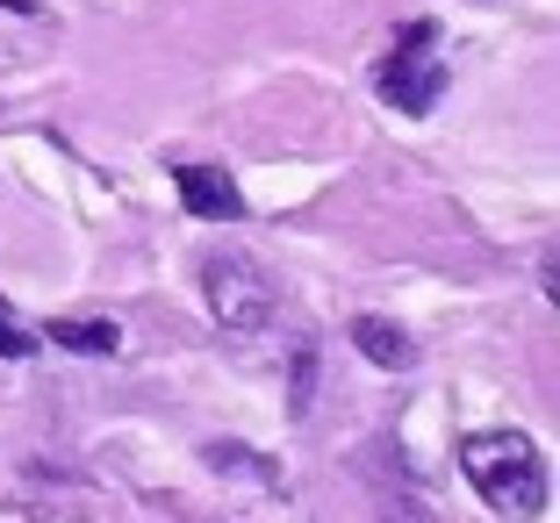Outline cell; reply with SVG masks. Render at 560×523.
<instances>
[{"label":"cell","instance_id":"cell-1","mask_svg":"<svg viewBox=\"0 0 560 523\" xmlns=\"http://www.w3.org/2000/svg\"><path fill=\"white\" fill-rule=\"evenodd\" d=\"M460 466L475 480V495L495 509V516H539L546 502V466H539V444L525 430H467L460 438Z\"/></svg>","mask_w":560,"mask_h":523},{"label":"cell","instance_id":"cell-2","mask_svg":"<svg viewBox=\"0 0 560 523\" xmlns=\"http://www.w3.org/2000/svg\"><path fill=\"white\" fill-rule=\"evenodd\" d=\"M201 309L231 330V337H259L280 301H273V280H266L245 251H215V259L201 265Z\"/></svg>","mask_w":560,"mask_h":523},{"label":"cell","instance_id":"cell-3","mask_svg":"<svg viewBox=\"0 0 560 523\" xmlns=\"http://www.w3.org/2000/svg\"><path fill=\"white\" fill-rule=\"evenodd\" d=\"M374 94L402 115H431L445 94V66H439V22H410L402 44L374 66Z\"/></svg>","mask_w":560,"mask_h":523},{"label":"cell","instance_id":"cell-4","mask_svg":"<svg viewBox=\"0 0 560 523\" xmlns=\"http://www.w3.org/2000/svg\"><path fill=\"white\" fill-rule=\"evenodd\" d=\"M173 187H180V201L201 223H237L245 215V194H237V180L223 165H173Z\"/></svg>","mask_w":560,"mask_h":523},{"label":"cell","instance_id":"cell-5","mask_svg":"<svg viewBox=\"0 0 560 523\" xmlns=\"http://www.w3.org/2000/svg\"><path fill=\"white\" fill-rule=\"evenodd\" d=\"M352 344L366 352V366H381V373H402V366L417 359V344L402 323H388V316H352Z\"/></svg>","mask_w":560,"mask_h":523},{"label":"cell","instance_id":"cell-6","mask_svg":"<svg viewBox=\"0 0 560 523\" xmlns=\"http://www.w3.org/2000/svg\"><path fill=\"white\" fill-rule=\"evenodd\" d=\"M50 344H66V352H94V359H116L122 330L108 323V316H58V323H50Z\"/></svg>","mask_w":560,"mask_h":523},{"label":"cell","instance_id":"cell-7","mask_svg":"<svg viewBox=\"0 0 560 523\" xmlns=\"http://www.w3.org/2000/svg\"><path fill=\"white\" fill-rule=\"evenodd\" d=\"M209 466H223V474H252L259 488H273V459H259V452H237V444H209Z\"/></svg>","mask_w":560,"mask_h":523},{"label":"cell","instance_id":"cell-8","mask_svg":"<svg viewBox=\"0 0 560 523\" xmlns=\"http://www.w3.org/2000/svg\"><path fill=\"white\" fill-rule=\"evenodd\" d=\"M310 380H316V344H295V402H288V416L310 409Z\"/></svg>","mask_w":560,"mask_h":523},{"label":"cell","instance_id":"cell-9","mask_svg":"<svg viewBox=\"0 0 560 523\" xmlns=\"http://www.w3.org/2000/svg\"><path fill=\"white\" fill-rule=\"evenodd\" d=\"M30 352V337L15 330V316H8V301H0V359H22Z\"/></svg>","mask_w":560,"mask_h":523},{"label":"cell","instance_id":"cell-10","mask_svg":"<svg viewBox=\"0 0 560 523\" xmlns=\"http://www.w3.org/2000/svg\"><path fill=\"white\" fill-rule=\"evenodd\" d=\"M0 8H22V15H30V0H0Z\"/></svg>","mask_w":560,"mask_h":523}]
</instances>
